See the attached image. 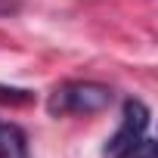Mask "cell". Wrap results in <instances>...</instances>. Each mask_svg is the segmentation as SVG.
<instances>
[{
  "label": "cell",
  "instance_id": "6da1fadb",
  "mask_svg": "<svg viewBox=\"0 0 158 158\" xmlns=\"http://www.w3.org/2000/svg\"><path fill=\"white\" fill-rule=\"evenodd\" d=\"M112 99H115L112 87L99 81H65L50 93L47 109L50 115H96L109 109Z\"/></svg>",
  "mask_w": 158,
  "mask_h": 158
},
{
  "label": "cell",
  "instance_id": "7a4b0ae2",
  "mask_svg": "<svg viewBox=\"0 0 158 158\" xmlns=\"http://www.w3.org/2000/svg\"><path fill=\"white\" fill-rule=\"evenodd\" d=\"M149 121H152V112L143 99H127L124 102V118H121V127L115 130V136L106 143V155H118L124 152L127 146H133L136 139L146 136L149 130Z\"/></svg>",
  "mask_w": 158,
  "mask_h": 158
},
{
  "label": "cell",
  "instance_id": "3957f363",
  "mask_svg": "<svg viewBox=\"0 0 158 158\" xmlns=\"http://www.w3.org/2000/svg\"><path fill=\"white\" fill-rule=\"evenodd\" d=\"M0 158H28L25 133L16 124H0Z\"/></svg>",
  "mask_w": 158,
  "mask_h": 158
},
{
  "label": "cell",
  "instance_id": "277c9868",
  "mask_svg": "<svg viewBox=\"0 0 158 158\" xmlns=\"http://www.w3.org/2000/svg\"><path fill=\"white\" fill-rule=\"evenodd\" d=\"M115 158H158V143L149 139V136H143V139H136L133 146H127L124 152H118Z\"/></svg>",
  "mask_w": 158,
  "mask_h": 158
}]
</instances>
